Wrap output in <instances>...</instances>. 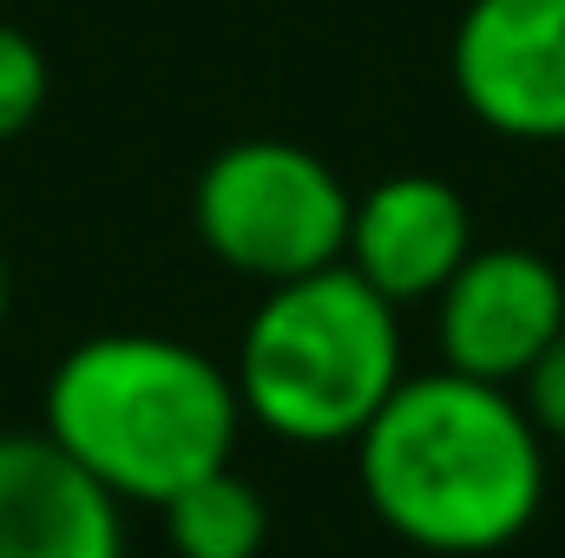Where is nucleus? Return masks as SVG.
Returning a JSON list of instances; mask_svg holds the SVG:
<instances>
[{
    "label": "nucleus",
    "mask_w": 565,
    "mask_h": 558,
    "mask_svg": "<svg viewBox=\"0 0 565 558\" xmlns=\"http://www.w3.org/2000/svg\"><path fill=\"white\" fill-rule=\"evenodd\" d=\"M375 519L440 558L513 546L546 500V440L520 395L454 368L402 375L382 415L355 433Z\"/></svg>",
    "instance_id": "obj_1"
},
{
    "label": "nucleus",
    "mask_w": 565,
    "mask_h": 558,
    "mask_svg": "<svg viewBox=\"0 0 565 558\" xmlns=\"http://www.w3.org/2000/svg\"><path fill=\"white\" fill-rule=\"evenodd\" d=\"M244 401L231 368L171 335H93L46 382V440L66 447L119 506H164L178 486L231 466Z\"/></svg>",
    "instance_id": "obj_2"
},
{
    "label": "nucleus",
    "mask_w": 565,
    "mask_h": 558,
    "mask_svg": "<svg viewBox=\"0 0 565 558\" xmlns=\"http://www.w3.org/2000/svg\"><path fill=\"white\" fill-rule=\"evenodd\" d=\"M402 322L349 264L270 282L237 348V401L289 447H349L402 388Z\"/></svg>",
    "instance_id": "obj_3"
},
{
    "label": "nucleus",
    "mask_w": 565,
    "mask_h": 558,
    "mask_svg": "<svg viewBox=\"0 0 565 558\" xmlns=\"http://www.w3.org/2000/svg\"><path fill=\"white\" fill-rule=\"evenodd\" d=\"M198 237L204 250L250 282H296L309 270L342 264L355 197L349 184L289 139L224 144L198 178Z\"/></svg>",
    "instance_id": "obj_4"
},
{
    "label": "nucleus",
    "mask_w": 565,
    "mask_h": 558,
    "mask_svg": "<svg viewBox=\"0 0 565 558\" xmlns=\"http://www.w3.org/2000/svg\"><path fill=\"white\" fill-rule=\"evenodd\" d=\"M467 112L526 144H565V0H473L454 33Z\"/></svg>",
    "instance_id": "obj_5"
},
{
    "label": "nucleus",
    "mask_w": 565,
    "mask_h": 558,
    "mask_svg": "<svg viewBox=\"0 0 565 558\" xmlns=\"http://www.w3.org/2000/svg\"><path fill=\"white\" fill-rule=\"evenodd\" d=\"M440 302V368L520 388V375L546 355L565 329V277L540 250H467V264L447 277Z\"/></svg>",
    "instance_id": "obj_6"
},
{
    "label": "nucleus",
    "mask_w": 565,
    "mask_h": 558,
    "mask_svg": "<svg viewBox=\"0 0 565 558\" xmlns=\"http://www.w3.org/2000/svg\"><path fill=\"white\" fill-rule=\"evenodd\" d=\"M467 250H473L467 197L434 171H395L355 197L342 264L402 309V302L440 296L447 277L467 264Z\"/></svg>",
    "instance_id": "obj_7"
},
{
    "label": "nucleus",
    "mask_w": 565,
    "mask_h": 558,
    "mask_svg": "<svg viewBox=\"0 0 565 558\" xmlns=\"http://www.w3.org/2000/svg\"><path fill=\"white\" fill-rule=\"evenodd\" d=\"M0 558H126L119 500L46 433H0Z\"/></svg>",
    "instance_id": "obj_8"
},
{
    "label": "nucleus",
    "mask_w": 565,
    "mask_h": 558,
    "mask_svg": "<svg viewBox=\"0 0 565 558\" xmlns=\"http://www.w3.org/2000/svg\"><path fill=\"white\" fill-rule=\"evenodd\" d=\"M158 513H164V539L178 558H257L270 539V506L237 466H217L178 486Z\"/></svg>",
    "instance_id": "obj_9"
},
{
    "label": "nucleus",
    "mask_w": 565,
    "mask_h": 558,
    "mask_svg": "<svg viewBox=\"0 0 565 558\" xmlns=\"http://www.w3.org/2000/svg\"><path fill=\"white\" fill-rule=\"evenodd\" d=\"M46 106V53L33 33L0 20V139H20Z\"/></svg>",
    "instance_id": "obj_10"
},
{
    "label": "nucleus",
    "mask_w": 565,
    "mask_h": 558,
    "mask_svg": "<svg viewBox=\"0 0 565 558\" xmlns=\"http://www.w3.org/2000/svg\"><path fill=\"white\" fill-rule=\"evenodd\" d=\"M520 408L540 427V440H565V329L546 342V355L520 375Z\"/></svg>",
    "instance_id": "obj_11"
},
{
    "label": "nucleus",
    "mask_w": 565,
    "mask_h": 558,
    "mask_svg": "<svg viewBox=\"0 0 565 558\" xmlns=\"http://www.w3.org/2000/svg\"><path fill=\"white\" fill-rule=\"evenodd\" d=\"M0 322H7V257H0Z\"/></svg>",
    "instance_id": "obj_12"
}]
</instances>
